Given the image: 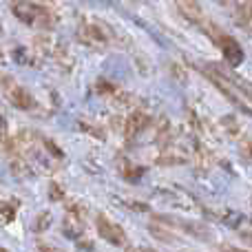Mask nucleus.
<instances>
[{"label": "nucleus", "mask_w": 252, "mask_h": 252, "mask_svg": "<svg viewBox=\"0 0 252 252\" xmlns=\"http://www.w3.org/2000/svg\"><path fill=\"white\" fill-rule=\"evenodd\" d=\"M219 44H221L223 56H226V60L230 62V64L237 66L244 60V51H241L239 42H237L235 38H230V35H219Z\"/></svg>", "instance_id": "f257e3e1"}, {"label": "nucleus", "mask_w": 252, "mask_h": 252, "mask_svg": "<svg viewBox=\"0 0 252 252\" xmlns=\"http://www.w3.org/2000/svg\"><path fill=\"white\" fill-rule=\"evenodd\" d=\"M97 232H100L102 237H104L106 241H113V244H124V232L122 228L118 226V223L109 221L106 217H97Z\"/></svg>", "instance_id": "f03ea898"}, {"label": "nucleus", "mask_w": 252, "mask_h": 252, "mask_svg": "<svg viewBox=\"0 0 252 252\" xmlns=\"http://www.w3.org/2000/svg\"><path fill=\"white\" fill-rule=\"evenodd\" d=\"M7 97L11 100L13 106H18V109H27V111H29V109H33V104H35L33 97L29 95V91H25L22 87H11L7 91Z\"/></svg>", "instance_id": "7ed1b4c3"}, {"label": "nucleus", "mask_w": 252, "mask_h": 252, "mask_svg": "<svg viewBox=\"0 0 252 252\" xmlns=\"http://www.w3.org/2000/svg\"><path fill=\"white\" fill-rule=\"evenodd\" d=\"M13 13L25 22H35V16H40V7L33 2H13Z\"/></svg>", "instance_id": "20e7f679"}, {"label": "nucleus", "mask_w": 252, "mask_h": 252, "mask_svg": "<svg viewBox=\"0 0 252 252\" xmlns=\"http://www.w3.org/2000/svg\"><path fill=\"white\" fill-rule=\"evenodd\" d=\"M4 135H7V126H4L2 118H0V142H2V139H4Z\"/></svg>", "instance_id": "39448f33"}, {"label": "nucleus", "mask_w": 252, "mask_h": 252, "mask_svg": "<svg viewBox=\"0 0 252 252\" xmlns=\"http://www.w3.org/2000/svg\"><path fill=\"white\" fill-rule=\"evenodd\" d=\"M130 252H153V250H146V248H133Z\"/></svg>", "instance_id": "423d86ee"}, {"label": "nucleus", "mask_w": 252, "mask_h": 252, "mask_svg": "<svg viewBox=\"0 0 252 252\" xmlns=\"http://www.w3.org/2000/svg\"><path fill=\"white\" fill-rule=\"evenodd\" d=\"M0 252H7V250H2V248H0Z\"/></svg>", "instance_id": "0eeeda50"}]
</instances>
